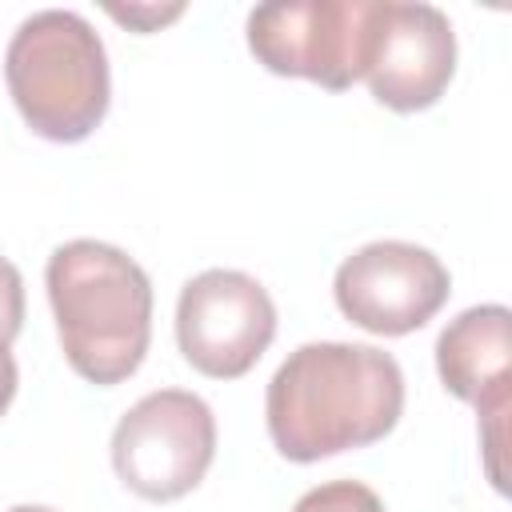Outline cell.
<instances>
[{
	"instance_id": "obj_1",
	"label": "cell",
	"mask_w": 512,
	"mask_h": 512,
	"mask_svg": "<svg viewBox=\"0 0 512 512\" xmlns=\"http://www.w3.org/2000/svg\"><path fill=\"white\" fill-rule=\"evenodd\" d=\"M404 412V372L376 344L312 340L288 352L264 392L276 452L312 464L384 440Z\"/></svg>"
},
{
	"instance_id": "obj_2",
	"label": "cell",
	"mask_w": 512,
	"mask_h": 512,
	"mask_svg": "<svg viewBox=\"0 0 512 512\" xmlns=\"http://www.w3.org/2000/svg\"><path fill=\"white\" fill-rule=\"evenodd\" d=\"M44 288L56 336L72 372L96 388L128 380L152 340V280L108 240H68L52 248Z\"/></svg>"
},
{
	"instance_id": "obj_3",
	"label": "cell",
	"mask_w": 512,
	"mask_h": 512,
	"mask_svg": "<svg viewBox=\"0 0 512 512\" xmlns=\"http://www.w3.org/2000/svg\"><path fill=\"white\" fill-rule=\"evenodd\" d=\"M4 80L24 124L52 144H76L108 116V52L72 8H40L20 20L4 52Z\"/></svg>"
},
{
	"instance_id": "obj_4",
	"label": "cell",
	"mask_w": 512,
	"mask_h": 512,
	"mask_svg": "<svg viewBox=\"0 0 512 512\" xmlns=\"http://www.w3.org/2000/svg\"><path fill=\"white\" fill-rule=\"evenodd\" d=\"M376 0H272L248 12L252 56L276 76L344 92L368 72Z\"/></svg>"
},
{
	"instance_id": "obj_5",
	"label": "cell",
	"mask_w": 512,
	"mask_h": 512,
	"mask_svg": "<svg viewBox=\"0 0 512 512\" xmlns=\"http://www.w3.org/2000/svg\"><path fill=\"white\" fill-rule=\"evenodd\" d=\"M216 456V416L188 388L140 396L112 428V468L144 500L168 504L188 496Z\"/></svg>"
},
{
	"instance_id": "obj_6",
	"label": "cell",
	"mask_w": 512,
	"mask_h": 512,
	"mask_svg": "<svg viewBox=\"0 0 512 512\" xmlns=\"http://www.w3.org/2000/svg\"><path fill=\"white\" fill-rule=\"evenodd\" d=\"M276 336V304L268 288L240 268L196 272L176 300L180 356L212 380H236L256 368Z\"/></svg>"
},
{
	"instance_id": "obj_7",
	"label": "cell",
	"mask_w": 512,
	"mask_h": 512,
	"mask_svg": "<svg viewBox=\"0 0 512 512\" xmlns=\"http://www.w3.org/2000/svg\"><path fill=\"white\" fill-rule=\"evenodd\" d=\"M452 276L444 260L412 240H372L340 260L332 296L344 320L372 336H408L424 328L448 300Z\"/></svg>"
},
{
	"instance_id": "obj_8",
	"label": "cell",
	"mask_w": 512,
	"mask_h": 512,
	"mask_svg": "<svg viewBox=\"0 0 512 512\" xmlns=\"http://www.w3.org/2000/svg\"><path fill=\"white\" fill-rule=\"evenodd\" d=\"M456 76L452 20L424 0H376L368 88L392 112L432 108Z\"/></svg>"
},
{
	"instance_id": "obj_9",
	"label": "cell",
	"mask_w": 512,
	"mask_h": 512,
	"mask_svg": "<svg viewBox=\"0 0 512 512\" xmlns=\"http://www.w3.org/2000/svg\"><path fill=\"white\" fill-rule=\"evenodd\" d=\"M440 384L476 408V416H508L512 408V312L504 304H472L436 336Z\"/></svg>"
},
{
	"instance_id": "obj_10",
	"label": "cell",
	"mask_w": 512,
	"mask_h": 512,
	"mask_svg": "<svg viewBox=\"0 0 512 512\" xmlns=\"http://www.w3.org/2000/svg\"><path fill=\"white\" fill-rule=\"evenodd\" d=\"M292 512H384V500L360 480H328L308 488Z\"/></svg>"
},
{
	"instance_id": "obj_11",
	"label": "cell",
	"mask_w": 512,
	"mask_h": 512,
	"mask_svg": "<svg viewBox=\"0 0 512 512\" xmlns=\"http://www.w3.org/2000/svg\"><path fill=\"white\" fill-rule=\"evenodd\" d=\"M24 328V276L20 268L0 256V348H8Z\"/></svg>"
},
{
	"instance_id": "obj_12",
	"label": "cell",
	"mask_w": 512,
	"mask_h": 512,
	"mask_svg": "<svg viewBox=\"0 0 512 512\" xmlns=\"http://www.w3.org/2000/svg\"><path fill=\"white\" fill-rule=\"evenodd\" d=\"M108 12H112L120 24L136 28V32H156L160 24L176 20V16L184 12V4H168V8H160V4H128V8H120V4H108Z\"/></svg>"
},
{
	"instance_id": "obj_13",
	"label": "cell",
	"mask_w": 512,
	"mask_h": 512,
	"mask_svg": "<svg viewBox=\"0 0 512 512\" xmlns=\"http://www.w3.org/2000/svg\"><path fill=\"white\" fill-rule=\"evenodd\" d=\"M16 384H20V368H16V356L8 348H0V416L8 412L12 396H16Z\"/></svg>"
},
{
	"instance_id": "obj_14",
	"label": "cell",
	"mask_w": 512,
	"mask_h": 512,
	"mask_svg": "<svg viewBox=\"0 0 512 512\" xmlns=\"http://www.w3.org/2000/svg\"><path fill=\"white\" fill-rule=\"evenodd\" d=\"M8 512H56V508H44V504H16V508H8Z\"/></svg>"
}]
</instances>
